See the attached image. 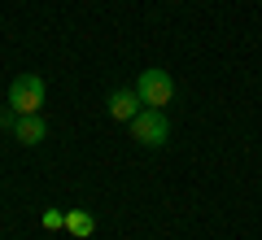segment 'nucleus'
<instances>
[{
    "mask_svg": "<svg viewBox=\"0 0 262 240\" xmlns=\"http://www.w3.org/2000/svg\"><path fill=\"white\" fill-rule=\"evenodd\" d=\"M127 127H131V140H136V144H149V148H162L170 140V122H166L162 110H140Z\"/></svg>",
    "mask_w": 262,
    "mask_h": 240,
    "instance_id": "nucleus-1",
    "label": "nucleus"
},
{
    "mask_svg": "<svg viewBox=\"0 0 262 240\" xmlns=\"http://www.w3.org/2000/svg\"><path fill=\"white\" fill-rule=\"evenodd\" d=\"M136 92H140L144 110H162V105H170V96H175V79H170L166 70H140V79H136Z\"/></svg>",
    "mask_w": 262,
    "mask_h": 240,
    "instance_id": "nucleus-2",
    "label": "nucleus"
},
{
    "mask_svg": "<svg viewBox=\"0 0 262 240\" xmlns=\"http://www.w3.org/2000/svg\"><path fill=\"white\" fill-rule=\"evenodd\" d=\"M9 110H18V114H39L44 110V79L39 74H18L9 83Z\"/></svg>",
    "mask_w": 262,
    "mask_h": 240,
    "instance_id": "nucleus-3",
    "label": "nucleus"
},
{
    "mask_svg": "<svg viewBox=\"0 0 262 240\" xmlns=\"http://www.w3.org/2000/svg\"><path fill=\"white\" fill-rule=\"evenodd\" d=\"M105 110H110V118H114V122H131L136 114L144 110V101H140V92H136V88H118V92H110Z\"/></svg>",
    "mask_w": 262,
    "mask_h": 240,
    "instance_id": "nucleus-4",
    "label": "nucleus"
},
{
    "mask_svg": "<svg viewBox=\"0 0 262 240\" xmlns=\"http://www.w3.org/2000/svg\"><path fill=\"white\" fill-rule=\"evenodd\" d=\"M48 136V122H44V114H18V122H13V140L18 144H39V140Z\"/></svg>",
    "mask_w": 262,
    "mask_h": 240,
    "instance_id": "nucleus-5",
    "label": "nucleus"
},
{
    "mask_svg": "<svg viewBox=\"0 0 262 240\" xmlns=\"http://www.w3.org/2000/svg\"><path fill=\"white\" fill-rule=\"evenodd\" d=\"M66 231H70V236H92L96 231V219L88 210H70L66 214Z\"/></svg>",
    "mask_w": 262,
    "mask_h": 240,
    "instance_id": "nucleus-6",
    "label": "nucleus"
},
{
    "mask_svg": "<svg viewBox=\"0 0 262 240\" xmlns=\"http://www.w3.org/2000/svg\"><path fill=\"white\" fill-rule=\"evenodd\" d=\"M44 227H48V231H61V227H66V214H61V210H44Z\"/></svg>",
    "mask_w": 262,
    "mask_h": 240,
    "instance_id": "nucleus-7",
    "label": "nucleus"
}]
</instances>
